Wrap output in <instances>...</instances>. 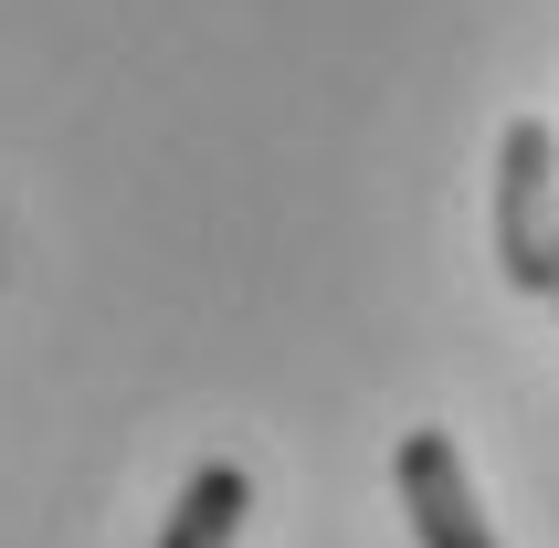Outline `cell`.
Returning a JSON list of instances; mask_svg holds the SVG:
<instances>
[{"label":"cell","mask_w":559,"mask_h":548,"mask_svg":"<svg viewBox=\"0 0 559 548\" xmlns=\"http://www.w3.org/2000/svg\"><path fill=\"white\" fill-rule=\"evenodd\" d=\"M497 253H507L518 296L559 285V138H549V117H518L497 148Z\"/></svg>","instance_id":"obj_1"},{"label":"cell","mask_w":559,"mask_h":548,"mask_svg":"<svg viewBox=\"0 0 559 548\" xmlns=\"http://www.w3.org/2000/svg\"><path fill=\"white\" fill-rule=\"evenodd\" d=\"M391 475H402V507H412V538L423 548H497V527H486V507H475V475H465V443L454 432H402V454H391Z\"/></svg>","instance_id":"obj_2"},{"label":"cell","mask_w":559,"mask_h":548,"mask_svg":"<svg viewBox=\"0 0 559 548\" xmlns=\"http://www.w3.org/2000/svg\"><path fill=\"white\" fill-rule=\"evenodd\" d=\"M243 507H253V475H243V464H201V475L180 486V507H169V527H158V548H233Z\"/></svg>","instance_id":"obj_3"}]
</instances>
